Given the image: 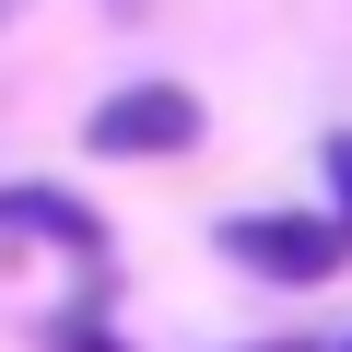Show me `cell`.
Masks as SVG:
<instances>
[{
  "label": "cell",
  "mask_w": 352,
  "mask_h": 352,
  "mask_svg": "<svg viewBox=\"0 0 352 352\" xmlns=\"http://www.w3.org/2000/svg\"><path fill=\"white\" fill-rule=\"evenodd\" d=\"M329 200H340V235H352V129H329Z\"/></svg>",
  "instance_id": "obj_4"
},
{
  "label": "cell",
  "mask_w": 352,
  "mask_h": 352,
  "mask_svg": "<svg viewBox=\"0 0 352 352\" xmlns=\"http://www.w3.org/2000/svg\"><path fill=\"white\" fill-rule=\"evenodd\" d=\"M0 223H24V235H59V247H82V258L106 247V235H94V212H71L59 188H0Z\"/></svg>",
  "instance_id": "obj_3"
},
{
  "label": "cell",
  "mask_w": 352,
  "mask_h": 352,
  "mask_svg": "<svg viewBox=\"0 0 352 352\" xmlns=\"http://www.w3.org/2000/svg\"><path fill=\"white\" fill-rule=\"evenodd\" d=\"M82 141L118 153V164H129V153H188V141H200V94H188V82H129V94H106V106L82 118Z\"/></svg>",
  "instance_id": "obj_2"
},
{
  "label": "cell",
  "mask_w": 352,
  "mask_h": 352,
  "mask_svg": "<svg viewBox=\"0 0 352 352\" xmlns=\"http://www.w3.org/2000/svg\"><path fill=\"white\" fill-rule=\"evenodd\" d=\"M340 247H352V235H340L329 212H235V223H223V258H235V270H270V282H329Z\"/></svg>",
  "instance_id": "obj_1"
},
{
  "label": "cell",
  "mask_w": 352,
  "mask_h": 352,
  "mask_svg": "<svg viewBox=\"0 0 352 352\" xmlns=\"http://www.w3.org/2000/svg\"><path fill=\"white\" fill-rule=\"evenodd\" d=\"M340 352H352V340H340Z\"/></svg>",
  "instance_id": "obj_5"
}]
</instances>
